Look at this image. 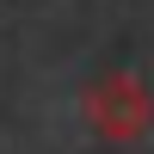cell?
Wrapping results in <instances>:
<instances>
[{
	"instance_id": "cell-1",
	"label": "cell",
	"mask_w": 154,
	"mask_h": 154,
	"mask_svg": "<svg viewBox=\"0 0 154 154\" xmlns=\"http://www.w3.org/2000/svg\"><path fill=\"white\" fill-rule=\"evenodd\" d=\"M86 117H93V130L105 142H130V136H142L154 123V99H148V86L130 68H117V74L86 86Z\"/></svg>"
}]
</instances>
